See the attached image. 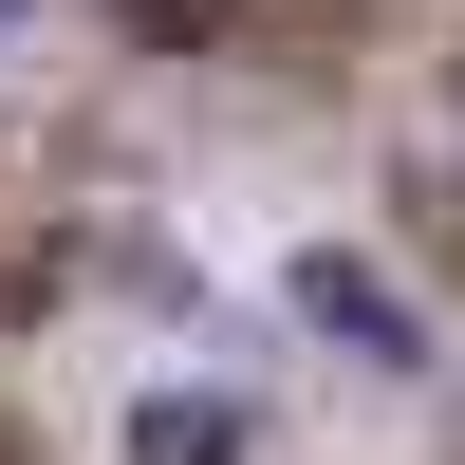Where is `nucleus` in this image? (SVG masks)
Instances as JSON below:
<instances>
[{
  "instance_id": "obj_3",
  "label": "nucleus",
  "mask_w": 465,
  "mask_h": 465,
  "mask_svg": "<svg viewBox=\"0 0 465 465\" xmlns=\"http://www.w3.org/2000/svg\"><path fill=\"white\" fill-rule=\"evenodd\" d=\"M0 19H37V0H0Z\"/></svg>"
},
{
  "instance_id": "obj_1",
  "label": "nucleus",
  "mask_w": 465,
  "mask_h": 465,
  "mask_svg": "<svg viewBox=\"0 0 465 465\" xmlns=\"http://www.w3.org/2000/svg\"><path fill=\"white\" fill-rule=\"evenodd\" d=\"M131 465H261V391H223V372L131 391Z\"/></svg>"
},
{
  "instance_id": "obj_4",
  "label": "nucleus",
  "mask_w": 465,
  "mask_h": 465,
  "mask_svg": "<svg viewBox=\"0 0 465 465\" xmlns=\"http://www.w3.org/2000/svg\"><path fill=\"white\" fill-rule=\"evenodd\" d=\"M447 205H465V168H447Z\"/></svg>"
},
{
  "instance_id": "obj_2",
  "label": "nucleus",
  "mask_w": 465,
  "mask_h": 465,
  "mask_svg": "<svg viewBox=\"0 0 465 465\" xmlns=\"http://www.w3.org/2000/svg\"><path fill=\"white\" fill-rule=\"evenodd\" d=\"M298 317H317V335H335L354 372H429V335H410V298L372 280V261H335V242L298 261Z\"/></svg>"
}]
</instances>
